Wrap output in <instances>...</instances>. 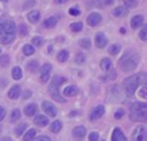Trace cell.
<instances>
[{"mask_svg": "<svg viewBox=\"0 0 147 141\" xmlns=\"http://www.w3.org/2000/svg\"><path fill=\"white\" fill-rule=\"evenodd\" d=\"M142 84L143 87H147V74L145 73H141V74L137 75H132V77L127 78V79L123 82V87L125 89V93H127L129 97H132L134 95V92L137 91L138 85Z\"/></svg>", "mask_w": 147, "mask_h": 141, "instance_id": "6da1fadb", "label": "cell"}, {"mask_svg": "<svg viewBox=\"0 0 147 141\" xmlns=\"http://www.w3.org/2000/svg\"><path fill=\"white\" fill-rule=\"evenodd\" d=\"M138 61H140V56L136 51H127L124 53V56L120 58L119 65H120V69L125 73H129L133 71V70L137 67Z\"/></svg>", "mask_w": 147, "mask_h": 141, "instance_id": "7a4b0ae2", "label": "cell"}, {"mask_svg": "<svg viewBox=\"0 0 147 141\" xmlns=\"http://www.w3.org/2000/svg\"><path fill=\"white\" fill-rule=\"evenodd\" d=\"M130 119L134 122H147V104H133L132 108H130Z\"/></svg>", "mask_w": 147, "mask_h": 141, "instance_id": "3957f363", "label": "cell"}, {"mask_svg": "<svg viewBox=\"0 0 147 141\" xmlns=\"http://www.w3.org/2000/svg\"><path fill=\"white\" fill-rule=\"evenodd\" d=\"M66 82L67 80L65 79V78L59 77V75H56V77L52 79L51 84H49V93H51L52 97L56 101H58V102H65V101H66V98H63L61 96V93H59V85Z\"/></svg>", "mask_w": 147, "mask_h": 141, "instance_id": "277c9868", "label": "cell"}, {"mask_svg": "<svg viewBox=\"0 0 147 141\" xmlns=\"http://www.w3.org/2000/svg\"><path fill=\"white\" fill-rule=\"evenodd\" d=\"M132 141H147V128L145 126H138L132 134Z\"/></svg>", "mask_w": 147, "mask_h": 141, "instance_id": "5b68a950", "label": "cell"}, {"mask_svg": "<svg viewBox=\"0 0 147 141\" xmlns=\"http://www.w3.org/2000/svg\"><path fill=\"white\" fill-rule=\"evenodd\" d=\"M51 73H52V65L51 64H45L41 66L40 70V80L41 83H47L51 78Z\"/></svg>", "mask_w": 147, "mask_h": 141, "instance_id": "8992f818", "label": "cell"}, {"mask_svg": "<svg viewBox=\"0 0 147 141\" xmlns=\"http://www.w3.org/2000/svg\"><path fill=\"white\" fill-rule=\"evenodd\" d=\"M43 110L49 117H56L57 115V108L49 101H43Z\"/></svg>", "mask_w": 147, "mask_h": 141, "instance_id": "52a82bcc", "label": "cell"}, {"mask_svg": "<svg viewBox=\"0 0 147 141\" xmlns=\"http://www.w3.org/2000/svg\"><path fill=\"white\" fill-rule=\"evenodd\" d=\"M105 114V108L102 105H98V106H96V108L92 110V113H90V121L92 122H96L97 119H99L102 115Z\"/></svg>", "mask_w": 147, "mask_h": 141, "instance_id": "ba28073f", "label": "cell"}, {"mask_svg": "<svg viewBox=\"0 0 147 141\" xmlns=\"http://www.w3.org/2000/svg\"><path fill=\"white\" fill-rule=\"evenodd\" d=\"M86 21H88V25H90L92 27H94V26H97L99 22L102 21V16L99 14V13H90V14L88 16V18H86Z\"/></svg>", "mask_w": 147, "mask_h": 141, "instance_id": "9c48e42d", "label": "cell"}, {"mask_svg": "<svg viewBox=\"0 0 147 141\" xmlns=\"http://www.w3.org/2000/svg\"><path fill=\"white\" fill-rule=\"evenodd\" d=\"M85 134H86V129H85V127H84V126L75 127V128L72 129V136L75 137L76 140H81V139H84Z\"/></svg>", "mask_w": 147, "mask_h": 141, "instance_id": "30bf717a", "label": "cell"}, {"mask_svg": "<svg viewBox=\"0 0 147 141\" xmlns=\"http://www.w3.org/2000/svg\"><path fill=\"white\" fill-rule=\"evenodd\" d=\"M96 45L98 48H105L107 45V38L105 36L103 33H98L96 35Z\"/></svg>", "mask_w": 147, "mask_h": 141, "instance_id": "8fae6325", "label": "cell"}, {"mask_svg": "<svg viewBox=\"0 0 147 141\" xmlns=\"http://www.w3.org/2000/svg\"><path fill=\"white\" fill-rule=\"evenodd\" d=\"M20 95H21V87L17 84L13 85L9 89V92H8V97L12 98V100H17V98L20 97Z\"/></svg>", "mask_w": 147, "mask_h": 141, "instance_id": "7c38bea8", "label": "cell"}, {"mask_svg": "<svg viewBox=\"0 0 147 141\" xmlns=\"http://www.w3.org/2000/svg\"><path fill=\"white\" fill-rule=\"evenodd\" d=\"M111 140L112 141H127V139H125L124 134H123V131L120 128H115L114 132H112V136H111Z\"/></svg>", "mask_w": 147, "mask_h": 141, "instance_id": "4fadbf2b", "label": "cell"}, {"mask_svg": "<svg viewBox=\"0 0 147 141\" xmlns=\"http://www.w3.org/2000/svg\"><path fill=\"white\" fill-rule=\"evenodd\" d=\"M143 21H145L143 16L137 14V16H134V17L132 18V21H130V25H132V27H133V28H138L140 26H142V25H143Z\"/></svg>", "mask_w": 147, "mask_h": 141, "instance_id": "5bb4252c", "label": "cell"}, {"mask_svg": "<svg viewBox=\"0 0 147 141\" xmlns=\"http://www.w3.org/2000/svg\"><path fill=\"white\" fill-rule=\"evenodd\" d=\"M38 111V105L36 104H28L27 106L25 108V114L27 117H34Z\"/></svg>", "mask_w": 147, "mask_h": 141, "instance_id": "9a60e30c", "label": "cell"}, {"mask_svg": "<svg viewBox=\"0 0 147 141\" xmlns=\"http://www.w3.org/2000/svg\"><path fill=\"white\" fill-rule=\"evenodd\" d=\"M27 20H28V22H31V23H36L40 20V12H39V10H31L27 14Z\"/></svg>", "mask_w": 147, "mask_h": 141, "instance_id": "2e32d148", "label": "cell"}, {"mask_svg": "<svg viewBox=\"0 0 147 141\" xmlns=\"http://www.w3.org/2000/svg\"><path fill=\"white\" fill-rule=\"evenodd\" d=\"M34 123L36 126H40V127H45L47 124L49 123V119L47 118L45 115H38L35 119H34Z\"/></svg>", "mask_w": 147, "mask_h": 141, "instance_id": "e0dca14e", "label": "cell"}, {"mask_svg": "<svg viewBox=\"0 0 147 141\" xmlns=\"http://www.w3.org/2000/svg\"><path fill=\"white\" fill-rule=\"evenodd\" d=\"M57 22H58V18L57 17H49V18H47L45 21H44V27L45 28H53L54 26L57 25Z\"/></svg>", "mask_w": 147, "mask_h": 141, "instance_id": "ac0fdd59", "label": "cell"}, {"mask_svg": "<svg viewBox=\"0 0 147 141\" xmlns=\"http://www.w3.org/2000/svg\"><path fill=\"white\" fill-rule=\"evenodd\" d=\"M79 93V89L75 87V85H69V87L65 88L63 91V95L66 96V97H70V96H75Z\"/></svg>", "mask_w": 147, "mask_h": 141, "instance_id": "d6986e66", "label": "cell"}, {"mask_svg": "<svg viewBox=\"0 0 147 141\" xmlns=\"http://www.w3.org/2000/svg\"><path fill=\"white\" fill-rule=\"evenodd\" d=\"M101 69L103 70V71H106V73L111 71V69H112L111 60H109V58H103V60H102V61H101Z\"/></svg>", "mask_w": 147, "mask_h": 141, "instance_id": "ffe728a7", "label": "cell"}, {"mask_svg": "<svg viewBox=\"0 0 147 141\" xmlns=\"http://www.w3.org/2000/svg\"><path fill=\"white\" fill-rule=\"evenodd\" d=\"M112 14H114L115 17H124V16L128 14V9L125 7H117L114 9Z\"/></svg>", "mask_w": 147, "mask_h": 141, "instance_id": "44dd1931", "label": "cell"}, {"mask_svg": "<svg viewBox=\"0 0 147 141\" xmlns=\"http://www.w3.org/2000/svg\"><path fill=\"white\" fill-rule=\"evenodd\" d=\"M57 58H58L59 62H66L67 60H69V52H67L66 49H62V51H59L58 54H57Z\"/></svg>", "mask_w": 147, "mask_h": 141, "instance_id": "7402d4cb", "label": "cell"}, {"mask_svg": "<svg viewBox=\"0 0 147 141\" xmlns=\"http://www.w3.org/2000/svg\"><path fill=\"white\" fill-rule=\"evenodd\" d=\"M62 129V123L61 121H54L53 123L51 124V131L53 132V134H57V132H59Z\"/></svg>", "mask_w": 147, "mask_h": 141, "instance_id": "603a6c76", "label": "cell"}, {"mask_svg": "<svg viewBox=\"0 0 147 141\" xmlns=\"http://www.w3.org/2000/svg\"><path fill=\"white\" fill-rule=\"evenodd\" d=\"M12 77H13V79H16V80H20L21 78H22V70H21V67H18V66L13 67Z\"/></svg>", "mask_w": 147, "mask_h": 141, "instance_id": "cb8c5ba5", "label": "cell"}, {"mask_svg": "<svg viewBox=\"0 0 147 141\" xmlns=\"http://www.w3.org/2000/svg\"><path fill=\"white\" fill-rule=\"evenodd\" d=\"M38 69H39V62L36 61V60H34V61H30L27 64V70H28V71L35 73Z\"/></svg>", "mask_w": 147, "mask_h": 141, "instance_id": "d4e9b609", "label": "cell"}, {"mask_svg": "<svg viewBox=\"0 0 147 141\" xmlns=\"http://www.w3.org/2000/svg\"><path fill=\"white\" fill-rule=\"evenodd\" d=\"M16 35H3L0 38V43L1 44H10L13 40H14Z\"/></svg>", "mask_w": 147, "mask_h": 141, "instance_id": "484cf974", "label": "cell"}, {"mask_svg": "<svg viewBox=\"0 0 147 141\" xmlns=\"http://www.w3.org/2000/svg\"><path fill=\"white\" fill-rule=\"evenodd\" d=\"M120 49H121V47H120L119 44H112V45L109 47V53L111 54V56H115V54L119 53Z\"/></svg>", "mask_w": 147, "mask_h": 141, "instance_id": "4316f807", "label": "cell"}, {"mask_svg": "<svg viewBox=\"0 0 147 141\" xmlns=\"http://www.w3.org/2000/svg\"><path fill=\"white\" fill-rule=\"evenodd\" d=\"M26 128H27V123H21L20 126H18L17 128L14 129V134H16V136H21V135H22L23 132L26 131Z\"/></svg>", "mask_w": 147, "mask_h": 141, "instance_id": "83f0119b", "label": "cell"}, {"mask_svg": "<svg viewBox=\"0 0 147 141\" xmlns=\"http://www.w3.org/2000/svg\"><path fill=\"white\" fill-rule=\"evenodd\" d=\"M34 52H35V48L32 45H30V44H26L23 47V54L25 56H31V54H34Z\"/></svg>", "mask_w": 147, "mask_h": 141, "instance_id": "f1b7e54d", "label": "cell"}, {"mask_svg": "<svg viewBox=\"0 0 147 141\" xmlns=\"http://www.w3.org/2000/svg\"><path fill=\"white\" fill-rule=\"evenodd\" d=\"M35 135H36V131L34 128L28 129V131L25 134V136H23V141H30L31 139H34V136H35Z\"/></svg>", "mask_w": 147, "mask_h": 141, "instance_id": "f546056e", "label": "cell"}, {"mask_svg": "<svg viewBox=\"0 0 147 141\" xmlns=\"http://www.w3.org/2000/svg\"><path fill=\"white\" fill-rule=\"evenodd\" d=\"M20 118H21V111L17 110V109H16V110H13L12 114H10V122H12V123H14V122H17Z\"/></svg>", "mask_w": 147, "mask_h": 141, "instance_id": "4dcf8cb0", "label": "cell"}, {"mask_svg": "<svg viewBox=\"0 0 147 141\" xmlns=\"http://www.w3.org/2000/svg\"><path fill=\"white\" fill-rule=\"evenodd\" d=\"M9 61H10V58H9V56H8V54H3V56H0V66H1V67L8 66Z\"/></svg>", "mask_w": 147, "mask_h": 141, "instance_id": "1f68e13d", "label": "cell"}, {"mask_svg": "<svg viewBox=\"0 0 147 141\" xmlns=\"http://www.w3.org/2000/svg\"><path fill=\"white\" fill-rule=\"evenodd\" d=\"M124 4H125V8H129V9H132V8H136L138 4V0H124Z\"/></svg>", "mask_w": 147, "mask_h": 141, "instance_id": "d6a6232c", "label": "cell"}, {"mask_svg": "<svg viewBox=\"0 0 147 141\" xmlns=\"http://www.w3.org/2000/svg\"><path fill=\"white\" fill-rule=\"evenodd\" d=\"M70 28H71V31H74V33L81 31V28H83V23H81V22H74V23H71Z\"/></svg>", "mask_w": 147, "mask_h": 141, "instance_id": "836d02e7", "label": "cell"}, {"mask_svg": "<svg viewBox=\"0 0 147 141\" xmlns=\"http://www.w3.org/2000/svg\"><path fill=\"white\" fill-rule=\"evenodd\" d=\"M140 39L141 40H147V25H142V28L140 31Z\"/></svg>", "mask_w": 147, "mask_h": 141, "instance_id": "e575fe53", "label": "cell"}, {"mask_svg": "<svg viewBox=\"0 0 147 141\" xmlns=\"http://www.w3.org/2000/svg\"><path fill=\"white\" fill-rule=\"evenodd\" d=\"M79 45L85 49H89L90 48V40H89V39H80V40H79Z\"/></svg>", "mask_w": 147, "mask_h": 141, "instance_id": "d590c367", "label": "cell"}, {"mask_svg": "<svg viewBox=\"0 0 147 141\" xmlns=\"http://www.w3.org/2000/svg\"><path fill=\"white\" fill-rule=\"evenodd\" d=\"M32 45H36V47H41L44 43L43 38H40V36H35V38H32Z\"/></svg>", "mask_w": 147, "mask_h": 141, "instance_id": "8d00e7d4", "label": "cell"}, {"mask_svg": "<svg viewBox=\"0 0 147 141\" xmlns=\"http://www.w3.org/2000/svg\"><path fill=\"white\" fill-rule=\"evenodd\" d=\"M75 61H76V64H83V62L85 61V56H84L83 53H78L75 57Z\"/></svg>", "mask_w": 147, "mask_h": 141, "instance_id": "74e56055", "label": "cell"}, {"mask_svg": "<svg viewBox=\"0 0 147 141\" xmlns=\"http://www.w3.org/2000/svg\"><path fill=\"white\" fill-rule=\"evenodd\" d=\"M36 4V1L35 0H27V1L25 3V5H23V9H28V8H31V7H34V5Z\"/></svg>", "mask_w": 147, "mask_h": 141, "instance_id": "f35d334b", "label": "cell"}, {"mask_svg": "<svg viewBox=\"0 0 147 141\" xmlns=\"http://www.w3.org/2000/svg\"><path fill=\"white\" fill-rule=\"evenodd\" d=\"M115 119H121L123 117H124V110L123 109H119V110L115 111Z\"/></svg>", "mask_w": 147, "mask_h": 141, "instance_id": "ab89813d", "label": "cell"}, {"mask_svg": "<svg viewBox=\"0 0 147 141\" xmlns=\"http://www.w3.org/2000/svg\"><path fill=\"white\" fill-rule=\"evenodd\" d=\"M99 140V135L97 132H92L89 135V141H98Z\"/></svg>", "mask_w": 147, "mask_h": 141, "instance_id": "60d3db41", "label": "cell"}, {"mask_svg": "<svg viewBox=\"0 0 147 141\" xmlns=\"http://www.w3.org/2000/svg\"><path fill=\"white\" fill-rule=\"evenodd\" d=\"M26 34H27V27H26V25H21L20 26V35L25 36Z\"/></svg>", "mask_w": 147, "mask_h": 141, "instance_id": "b9f144b4", "label": "cell"}, {"mask_svg": "<svg viewBox=\"0 0 147 141\" xmlns=\"http://www.w3.org/2000/svg\"><path fill=\"white\" fill-rule=\"evenodd\" d=\"M140 96L142 98H147V87H142L140 89Z\"/></svg>", "mask_w": 147, "mask_h": 141, "instance_id": "7bdbcfd3", "label": "cell"}, {"mask_svg": "<svg viewBox=\"0 0 147 141\" xmlns=\"http://www.w3.org/2000/svg\"><path fill=\"white\" fill-rule=\"evenodd\" d=\"M70 14L74 16V17L80 16V9H78V8H71V9H70Z\"/></svg>", "mask_w": 147, "mask_h": 141, "instance_id": "ee69618b", "label": "cell"}, {"mask_svg": "<svg viewBox=\"0 0 147 141\" xmlns=\"http://www.w3.org/2000/svg\"><path fill=\"white\" fill-rule=\"evenodd\" d=\"M5 115H7V110H5L3 106H0V122L5 118Z\"/></svg>", "mask_w": 147, "mask_h": 141, "instance_id": "f6af8a7d", "label": "cell"}, {"mask_svg": "<svg viewBox=\"0 0 147 141\" xmlns=\"http://www.w3.org/2000/svg\"><path fill=\"white\" fill-rule=\"evenodd\" d=\"M32 141H51L48 136H39V137H35Z\"/></svg>", "mask_w": 147, "mask_h": 141, "instance_id": "bcb514c9", "label": "cell"}, {"mask_svg": "<svg viewBox=\"0 0 147 141\" xmlns=\"http://www.w3.org/2000/svg\"><path fill=\"white\" fill-rule=\"evenodd\" d=\"M4 21L5 20H0V36H1V34H3V26H4Z\"/></svg>", "mask_w": 147, "mask_h": 141, "instance_id": "7dc6e473", "label": "cell"}, {"mask_svg": "<svg viewBox=\"0 0 147 141\" xmlns=\"http://www.w3.org/2000/svg\"><path fill=\"white\" fill-rule=\"evenodd\" d=\"M30 96H31V92H30V91H26V92L23 93V98H28Z\"/></svg>", "mask_w": 147, "mask_h": 141, "instance_id": "c3c4849f", "label": "cell"}, {"mask_svg": "<svg viewBox=\"0 0 147 141\" xmlns=\"http://www.w3.org/2000/svg\"><path fill=\"white\" fill-rule=\"evenodd\" d=\"M69 0H54V3L56 4H63V3H67Z\"/></svg>", "mask_w": 147, "mask_h": 141, "instance_id": "681fc988", "label": "cell"}, {"mask_svg": "<svg viewBox=\"0 0 147 141\" xmlns=\"http://www.w3.org/2000/svg\"><path fill=\"white\" fill-rule=\"evenodd\" d=\"M0 141H13V140L10 139V137H1V139H0Z\"/></svg>", "mask_w": 147, "mask_h": 141, "instance_id": "f907efd6", "label": "cell"}, {"mask_svg": "<svg viewBox=\"0 0 147 141\" xmlns=\"http://www.w3.org/2000/svg\"><path fill=\"white\" fill-rule=\"evenodd\" d=\"M112 3H114V0H106V4H112Z\"/></svg>", "mask_w": 147, "mask_h": 141, "instance_id": "816d5d0a", "label": "cell"}, {"mask_svg": "<svg viewBox=\"0 0 147 141\" xmlns=\"http://www.w3.org/2000/svg\"><path fill=\"white\" fill-rule=\"evenodd\" d=\"M3 1H7V0H3Z\"/></svg>", "mask_w": 147, "mask_h": 141, "instance_id": "f5cc1de1", "label": "cell"}, {"mask_svg": "<svg viewBox=\"0 0 147 141\" xmlns=\"http://www.w3.org/2000/svg\"><path fill=\"white\" fill-rule=\"evenodd\" d=\"M0 52H1V51H0Z\"/></svg>", "mask_w": 147, "mask_h": 141, "instance_id": "db71d44e", "label": "cell"}]
</instances>
